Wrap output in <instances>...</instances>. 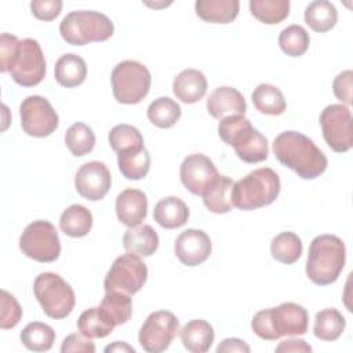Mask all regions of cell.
Wrapping results in <instances>:
<instances>
[{
    "label": "cell",
    "instance_id": "277c9868",
    "mask_svg": "<svg viewBox=\"0 0 353 353\" xmlns=\"http://www.w3.org/2000/svg\"><path fill=\"white\" fill-rule=\"evenodd\" d=\"M218 135L226 145L233 146L237 157L244 163L252 164L268 159V139L241 114L221 119Z\"/></svg>",
    "mask_w": 353,
    "mask_h": 353
},
{
    "label": "cell",
    "instance_id": "1f68e13d",
    "mask_svg": "<svg viewBox=\"0 0 353 353\" xmlns=\"http://www.w3.org/2000/svg\"><path fill=\"white\" fill-rule=\"evenodd\" d=\"M305 22L310 29L319 33L331 30L338 21V11L331 1L316 0L305 8Z\"/></svg>",
    "mask_w": 353,
    "mask_h": 353
},
{
    "label": "cell",
    "instance_id": "603a6c76",
    "mask_svg": "<svg viewBox=\"0 0 353 353\" xmlns=\"http://www.w3.org/2000/svg\"><path fill=\"white\" fill-rule=\"evenodd\" d=\"M153 218L164 229H176L188 222L189 208L179 197L168 196L154 205Z\"/></svg>",
    "mask_w": 353,
    "mask_h": 353
},
{
    "label": "cell",
    "instance_id": "44dd1931",
    "mask_svg": "<svg viewBox=\"0 0 353 353\" xmlns=\"http://www.w3.org/2000/svg\"><path fill=\"white\" fill-rule=\"evenodd\" d=\"M179 336L186 350L192 353H205L210 350L214 342L215 332L208 321L203 319H194L188 321L181 328Z\"/></svg>",
    "mask_w": 353,
    "mask_h": 353
},
{
    "label": "cell",
    "instance_id": "f35d334b",
    "mask_svg": "<svg viewBox=\"0 0 353 353\" xmlns=\"http://www.w3.org/2000/svg\"><path fill=\"white\" fill-rule=\"evenodd\" d=\"M109 145L116 153H121L130 149L142 148L143 137L139 130L130 124H117L114 125L108 135Z\"/></svg>",
    "mask_w": 353,
    "mask_h": 353
},
{
    "label": "cell",
    "instance_id": "83f0119b",
    "mask_svg": "<svg viewBox=\"0 0 353 353\" xmlns=\"http://www.w3.org/2000/svg\"><path fill=\"white\" fill-rule=\"evenodd\" d=\"M59 228L69 237H84L92 228V214L81 204H72L61 214Z\"/></svg>",
    "mask_w": 353,
    "mask_h": 353
},
{
    "label": "cell",
    "instance_id": "7a4b0ae2",
    "mask_svg": "<svg viewBox=\"0 0 353 353\" xmlns=\"http://www.w3.org/2000/svg\"><path fill=\"white\" fill-rule=\"evenodd\" d=\"M307 327V310L294 302L259 310L251 320L252 331L265 341H276L284 335H305Z\"/></svg>",
    "mask_w": 353,
    "mask_h": 353
},
{
    "label": "cell",
    "instance_id": "8fae6325",
    "mask_svg": "<svg viewBox=\"0 0 353 353\" xmlns=\"http://www.w3.org/2000/svg\"><path fill=\"white\" fill-rule=\"evenodd\" d=\"M324 141L336 153L347 152L353 145V117L346 105H328L320 113Z\"/></svg>",
    "mask_w": 353,
    "mask_h": 353
},
{
    "label": "cell",
    "instance_id": "8992f818",
    "mask_svg": "<svg viewBox=\"0 0 353 353\" xmlns=\"http://www.w3.org/2000/svg\"><path fill=\"white\" fill-rule=\"evenodd\" d=\"M114 32L113 22L102 12L80 10L69 12L59 25L62 39L72 46H85L92 41H105Z\"/></svg>",
    "mask_w": 353,
    "mask_h": 353
},
{
    "label": "cell",
    "instance_id": "2e32d148",
    "mask_svg": "<svg viewBox=\"0 0 353 353\" xmlns=\"http://www.w3.org/2000/svg\"><path fill=\"white\" fill-rule=\"evenodd\" d=\"M112 185L109 168L102 161H88L83 164L74 175V188L77 193L91 201L103 199Z\"/></svg>",
    "mask_w": 353,
    "mask_h": 353
},
{
    "label": "cell",
    "instance_id": "60d3db41",
    "mask_svg": "<svg viewBox=\"0 0 353 353\" xmlns=\"http://www.w3.org/2000/svg\"><path fill=\"white\" fill-rule=\"evenodd\" d=\"M22 319V309L12 294L6 290H1V330L14 328Z\"/></svg>",
    "mask_w": 353,
    "mask_h": 353
},
{
    "label": "cell",
    "instance_id": "7402d4cb",
    "mask_svg": "<svg viewBox=\"0 0 353 353\" xmlns=\"http://www.w3.org/2000/svg\"><path fill=\"white\" fill-rule=\"evenodd\" d=\"M99 313L110 325L125 324L132 314V301L121 291H106L99 305Z\"/></svg>",
    "mask_w": 353,
    "mask_h": 353
},
{
    "label": "cell",
    "instance_id": "ffe728a7",
    "mask_svg": "<svg viewBox=\"0 0 353 353\" xmlns=\"http://www.w3.org/2000/svg\"><path fill=\"white\" fill-rule=\"evenodd\" d=\"M174 95L185 103L199 102L207 92V79L197 69H185L176 74L172 83Z\"/></svg>",
    "mask_w": 353,
    "mask_h": 353
},
{
    "label": "cell",
    "instance_id": "74e56055",
    "mask_svg": "<svg viewBox=\"0 0 353 353\" xmlns=\"http://www.w3.org/2000/svg\"><path fill=\"white\" fill-rule=\"evenodd\" d=\"M310 44L309 33L301 25H290L280 32L279 46L290 57L303 55Z\"/></svg>",
    "mask_w": 353,
    "mask_h": 353
},
{
    "label": "cell",
    "instance_id": "9c48e42d",
    "mask_svg": "<svg viewBox=\"0 0 353 353\" xmlns=\"http://www.w3.org/2000/svg\"><path fill=\"white\" fill-rule=\"evenodd\" d=\"M19 248L28 258L48 263L58 259L61 254V240L55 226L48 221H33L19 237Z\"/></svg>",
    "mask_w": 353,
    "mask_h": 353
},
{
    "label": "cell",
    "instance_id": "9a60e30c",
    "mask_svg": "<svg viewBox=\"0 0 353 353\" xmlns=\"http://www.w3.org/2000/svg\"><path fill=\"white\" fill-rule=\"evenodd\" d=\"M218 175V170L212 160L203 153L189 154L183 159L179 167L182 185L196 196H203Z\"/></svg>",
    "mask_w": 353,
    "mask_h": 353
},
{
    "label": "cell",
    "instance_id": "d6986e66",
    "mask_svg": "<svg viewBox=\"0 0 353 353\" xmlns=\"http://www.w3.org/2000/svg\"><path fill=\"white\" fill-rule=\"evenodd\" d=\"M207 110L214 119H223L226 116L241 114L247 110V103L243 94L233 87H218L207 99Z\"/></svg>",
    "mask_w": 353,
    "mask_h": 353
},
{
    "label": "cell",
    "instance_id": "b9f144b4",
    "mask_svg": "<svg viewBox=\"0 0 353 353\" xmlns=\"http://www.w3.org/2000/svg\"><path fill=\"white\" fill-rule=\"evenodd\" d=\"M19 43L21 40H18L17 36L11 34V33H1L0 36V70L3 73L10 72L18 51H19Z\"/></svg>",
    "mask_w": 353,
    "mask_h": 353
},
{
    "label": "cell",
    "instance_id": "5b68a950",
    "mask_svg": "<svg viewBox=\"0 0 353 353\" xmlns=\"http://www.w3.org/2000/svg\"><path fill=\"white\" fill-rule=\"evenodd\" d=\"M280 178L269 167H261L234 182L232 200L239 210L251 211L272 204L280 193Z\"/></svg>",
    "mask_w": 353,
    "mask_h": 353
},
{
    "label": "cell",
    "instance_id": "f6af8a7d",
    "mask_svg": "<svg viewBox=\"0 0 353 353\" xmlns=\"http://www.w3.org/2000/svg\"><path fill=\"white\" fill-rule=\"evenodd\" d=\"M61 352L62 353H69V352L94 353L95 345L91 341V338H87L83 334H70L63 339L61 345Z\"/></svg>",
    "mask_w": 353,
    "mask_h": 353
},
{
    "label": "cell",
    "instance_id": "ac0fdd59",
    "mask_svg": "<svg viewBox=\"0 0 353 353\" xmlns=\"http://www.w3.org/2000/svg\"><path fill=\"white\" fill-rule=\"evenodd\" d=\"M116 214L119 221L128 228L141 225L148 214L146 194L139 189H124L116 197Z\"/></svg>",
    "mask_w": 353,
    "mask_h": 353
},
{
    "label": "cell",
    "instance_id": "5bb4252c",
    "mask_svg": "<svg viewBox=\"0 0 353 353\" xmlns=\"http://www.w3.org/2000/svg\"><path fill=\"white\" fill-rule=\"evenodd\" d=\"M10 74L22 87H33L41 83L46 74V59L40 44L34 39L21 40L19 51Z\"/></svg>",
    "mask_w": 353,
    "mask_h": 353
},
{
    "label": "cell",
    "instance_id": "4316f807",
    "mask_svg": "<svg viewBox=\"0 0 353 353\" xmlns=\"http://www.w3.org/2000/svg\"><path fill=\"white\" fill-rule=\"evenodd\" d=\"M233 186H234V182L229 176L218 175L214 183L201 196L207 210L214 214L229 212L234 207L232 200Z\"/></svg>",
    "mask_w": 353,
    "mask_h": 353
},
{
    "label": "cell",
    "instance_id": "ba28073f",
    "mask_svg": "<svg viewBox=\"0 0 353 353\" xmlns=\"http://www.w3.org/2000/svg\"><path fill=\"white\" fill-rule=\"evenodd\" d=\"M112 91L117 102L139 103L150 90V72L138 61H121L112 70Z\"/></svg>",
    "mask_w": 353,
    "mask_h": 353
},
{
    "label": "cell",
    "instance_id": "ab89813d",
    "mask_svg": "<svg viewBox=\"0 0 353 353\" xmlns=\"http://www.w3.org/2000/svg\"><path fill=\"white\" fill-rule=\"evenodd\" d=\"M113 325L106 323V320L99 313L98 307H90L84 310L77 319V330L87 338H105L112 334Z\"/></svg>",
    "mask_w": 353,
    "mask_h": 353
},
{
    "label": "cell",
    "instance_id": "4fadbf2b",
    "mask_svg": "<svg viewBox=\"0 0 353 353\" xmlns=\"http://www.w3.org/2000/svg\"><path fill=\"white\" fill-rule=\"evenodd\" d=\"M19 116L23 132L36 138L51 135L59 124L58 113L51 103L40 95L26 97L19 106Z\"/></svg>",
    "mask_w": 353,
    "mask_h": 353
},
{
    "label": "cell",
    "instance_id": "7dc6e473",
    "mask_svg": "<svg viewBox=\"0 0 353 353\" xmlns=\"http://www.w3.org/2000/svg\"><path fill=\"white\" fill-rule=\"evenodd\" d=\"M276 352H312V346L303 339H285L279 343Z\"/></svg>",
    "mask_w": 353,
    "mask_h": 353
},
{
    "label": "cell",
    "instance_id": "7bdbcfd3",
    "mask_svg": "<svg viewBox=\"0 0 353 353\" xmlns=\"http://www.w3.org/2000/svg\"><path fill=\"white\" fill-rule=\"evenodd\" d=\"M30 10L37 19L52 21L59 15L62 10V1L61 0H33L30 3Z\"/></svg>",
    "mask_w": 353,
    "mask_h": 353
},
{
    "label": "cell",
    "instance_id": "f1b7e54d",
    "mask_svg": "<svg viewBox=\"0 0 353 353\" xmlns=\"http://www.w3.org/2000/svg\"><path fill=\"white\" fill-rule=\"evenodd\" d=\"M117 164L121 175L131 181L146 176L150 168V156L145 146L117 153Z\"/></svg>",
    "mask_w": 353,
    "mask_h": 353
},
{
    "label": "cell",
    "instance_id": "4dcf8cb0",
    "mask_svg": "<svg viewBox=\"0 0 353 353\" xmlns=\"http://www.w3.org/2000/svg\"><path fill=\"white\" fill-rule=\"evenodd\" d=\"M252 103L259 113L277 116L284 113L287 108L285 98L283 92L273 84L262 83L256 85V88L251 94Z\"/></svg>",
    "mask_w": 353,
    "mask_h": 353
},
{
    "label": "cell",
    "instance_id": "bcb514c9",
    "mask_svg": "<svg viewBox=\"0 0 353 353\" xmlns=\"http://www.w3.org/2000/svg\"><path fill=\"white\" fill-rule=\"evenodd\" d=\"M218 353H223V352H241V353H250L251 347L241 339L239 338H226L223 339L218 347H216Z\"/></svg>",
    "mask_w": 353,
    "mask_h": 353
},
{
    "label": "cell",
    "instance_id": "d6a6232c",
    "mask_svg": "<svg viewBox=\"0 0 353 353\" xmlns=\"http://www.w3.org/2000/svg\"><path fill=\"white\" fill-rule=\"evenodd\" d=\"M22 345L32 352H47L55 342V331L46 323L32 321L19 334Z\"/></svg>",
    "mask_w": 353,
    "mask_h": 353
},
{
    "label": "cell",
    "instance_id": "836d02e7",
    "mask_svg": "<svg viewBox=\"0 0 353 353\" xmlns=\"http://www.w3.org/2000/svg\"><path fill=\"white\" fill-rule=\"evenodd\" d=\"M302 241L294 232H283L273 237L270 243L272 256L285 265L296 262L302 255Z\"/></svg>",
    "mask_w": 353,
    "mask_h": 353
},
{
    "label": "cell",
    "instance_id": "52a82bcc",
    "mask_svg": "<svg viewBox=\"0 0 353 353\" xmlns=\"http://www.w3.org/2000/svg\"><path fill=\"white\" fill-rule=\"evenodd\" d=\"M33 292L43 312L55 320L69 316L76 303L74 291L70 284L52 272L40 273L34 279Z\"/></svg>",
    "mask_w": 353,
    "mask_h": 353
},
{
    "label": "cell",
    "instance_id": "d590c367",
    "mask_svg": "<svg viewBox=\"0 0 353 353\" xmlns=\"http://www.w3.org/2000/svg\"><path fill=\"white\" fill-rule=\"evenodd\" d=\"M251 14L262 23L276 25L284 21L290 14L288 0H251Z\"/></svg>",
    "mask_w": 353,
    "mask_h": 353
},
{
    "label": "cell",
    "instance_id": "e0dca14e",
    "mask_svg": "<svg viewBox=\"0 0 353 353\" xmlns=\"http://www.w3.org/2000/svg\"><path fill=\"white\" fill-rule=\"evenodd\" d=\"M210 236L200 229H186L175 240L174 252L186 266H197L205 262L211 254Z\"/></svg>",
    "mask_w": 353,
    "mask_h": 353
},
{
    "label": "cell",
    "instance_id": "e575fe53",
    "mask_svg": "<svg viewBox=\"0 0 353 353\" xmlns=\"http://www.w3.org/2000/svg\"><path fill=\"white\" fill-rule=\"evenodd\" d=\"M181 117V106L168 97H160L148 106L149 121L159 128H170Z\"/></svg>",
    "mask_w": 353,
    "mask_h": 353
},
{
    "label": "cell",
    "instance_id": "cb8c5ba5",
    "mask_svg": "<svg viewBox=\"0 0 353 353\" xmlns=\"http://www.w3.org/2000/svg\"><path fill=\"white\" fill-rule=\"evenodd\" d=\"M123 245L127 252L139 256H150L159 247V236L150 225H138L125 230Z\"/></svg>",
    "mask_w": 353,
    "mask_h": 353
},
{
    "label": "cell",
    "instance_id": "d4e9b609",
    "mask_svg": "<svg viewBox=\"0 0 353 353\" xmlns=\"http://www.w3.org/2000/svg\"><path fill=\"white\" fill-rule=\"evenodd\" d=\"M54 76L57 83L62 87H77L85 80L87 76L85 61L77 54H65L55 62Z\"/></svg>",
    "mask_w": 353,
    "mask_h": 353
},
{
    "label": "cell",
    "instance_id": "c3c4849f",
    "mask_svg": "<svg viewBox=\"0 0 353 353\" xmlns=\"http://www.w3.org/2000/svg\"><path fill=\"white\" fill-rule=\"evenodd\" d=\"M105 352L108 353V352H131V353H134L135 350H134V347L132 346H130V345H127L125 342H114V343H112V345H108L106 347H105Z\"/></svg>",
    "mask_w": 353,
    "mask_h": 353
},
{
    "label": "cell",
    "instance_id": "7c38bea8",
    "mask_svg": "<svg viewBox=\"0 0 353 353\" xmlns=\"http://www.w3.org/2000/svg\"><path fill=\"white\" fill-rule=\"evenodd\" d=\"M178 328L179 320L174 313L168 310L153 312L146 317L139 330V345L148 353L164 352L176 336Z\"/></svg>",
    "mask_w": 353,
    "mask_h": 353
},
{
    "label": "cell",
    "instance_id": "8d00e7d4",
    "mask_svg": "<svg viewBox=\"0 0 353 353\" xmlns=\"http://www.w3.org/2000/svg\"><path fill=\"white\" fill-rule=\"evenodd\" d=\"M65 143L73 156L81 157L92 152L95 146V134L90 125L77 121L66 130Z\"/></svg>",
    "mask_w": 353,
    "mask_h": 353
},
{
    "label": "cell",
    "instance_id": "f546056e",
    "mask_svg": "<svg viewBox=\"0 0 353 353\" xmlns=\"http://www.w3.org/2000/svg\"><path fill=\"white\" fill-rule=\"evenodd\" d=\"M346 320L335 307L323 309L316 313L313 334L316 338L327 342L336 341L345 331Z\"/></svg>",
    "mask_w": 353,
    "mask_h": 353
},
{
    "label": "cell",
    "instance_id": "484cf974",
    "mask_svg": "<svg viewBox=\"0 0 353 353\" xmlns=\"http://www.w3.org/2000/svg\"><path fill=\"white\" fill-rule=\"evenodd\" d=\"M240 3L237 0H197L196 14L200 19L211 23H229L239 14Z\"/></svg>",
    "mask_w": 353,
    "mask_h": 353
},
{
    "label": "cell",
    "instance_id": "3957f363",
    "mask_svg": "<svg viewBox=\"0 0 353 353\" xmlns=\"http://www.w3.org/2000/svg\"><path fill=\"white\" fill-rule=\"evenodd\" d=\"M346 262V248L335 234L316 236L307 252L306 276L317 285H328L338 280Z\"/></svg>",
    "mask_w": 353,
    "mask_h": 353
},
{
    "label": "cell",
    "instance_id": "6da1fadb",
    "mask_svg": "<svg viewBox=\"0 0 353 353\" xmlns=\"http://www.w3.org/2000/svg\"><path fill=\"white\" fill-rule=\"evenodd\" d=\"M276 159L302 179L320 176L328 165L324 152L306 135L298 131H284L273 141Z\"/></svg>",
    "mask_w": 353,
    "mask_h": 353
},
{
    "label": "cell",
    "instance_id": "30bf717a",
    "mask_svg": "<svg viewBox=\"0 0 353 353\" xmlns=\"http://www.w3.org/2000/svg\"><path fill=\"white\" fill-rule=\"evenodd\" d=\"M148 279V268L139 255L127 252L117 256L106 273L105 291H121L128 295L137 294Z\"/></svg>",
    "mask_w": 353,
    "mask_h": 353
},
{
    "label": "cell",
    "instance_id": "ee69618b",
    "mask_svg": "<svg viewBox=\"0 0 353 353\" xmlns=\"http://www.w3.org/2000/svg\"><path fill=\"white\" fill-rule=\"evenodd\" d=\"M352 87H353V72L343 70L341 72L332 83L334 95L343 103H352Z\"/></svg>",
    "mask_w": 353,
    "mask_h": 353
}]
</instances>
